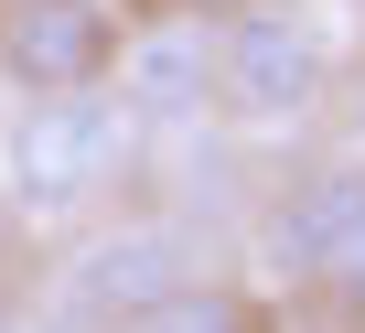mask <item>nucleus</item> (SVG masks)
Returning <instances> with one entry per match:
<instances>
[{"label":"nucleus","mask_w":365,"mask_h":333,"mask_svg":"<svg viewBox=\"0 0 365 333\" xmlns=\"http://www.w3.org/2000/svg\"><path fill=\"white\" fill-rule=\"evenodd\" d=\"M140 161V129L118 118L108 86H65V97H22L11 140H0V194L22 226H65L86 205H108Z\"/></svg>","instance_id":"nucleus-1"},{"label":"nucleus","mask_w":365,"mask_h":333,"mask_svg":"<svg viewBox=\"0 0 365 333\" xmlns=\"http://www.w3.org/2000/svg\"><path fill=\"white\" fill-rule=\"evenodd\" d=\"M194 280H205V237L182 215H118V226H97L86 247L54 258V290H43L33 333H129Z\"/></svg>","instance_id":"nucleus-2"},{"label":"nucleus","mask_w":365,"mask_h":333,"mask_svg":"<svg viewBox=\"0 0 365 333\" xmlns=\"http://www.w3.org/2000/svg\"><path fill=\"white\" fill-rule=\"evenodd\" d=\"M333 97V33L301 0H237L215 22V118L237 129H290Z\"/></svg>","instance_id":"nucleus-3"},{"label":"nucleus","mask_w":365,"mask_h":333,"mask_svg":"<svg viewBox=\"0 0 365 333\" xmlns=\"http://www.w3.org/2000/svg\"><path fill=\"white\" fill-rule=\"evenodd\" d=\"M108 97H118V118L140 140L205 129L215 118V22L205 11H172V0H161L150 22H129L118 54H108Z\"/></svg>","instance_id":"nucleus-4"},{"label":"nucleus","mask_w":365,"mask_h":333,"mask_svg":"<svg viewBox=\"0 0 365 333\" xmlns=\"http://www.w3.org/2000/svg\"><path fill=\"white\" fill-rule=\"evenodd\" d=\"M108 54H118V11L108 0H0V76L22 97L108 86Z\"/></svg>","instance_id":"nucleus-5"},{"label":"nucleus","mask_w":365,"mask_h":333,"mask_svg":"<svg viewBox=\"0 0 365 333\" xmlns=\"http://www.w3.org/2000/svg\"><path fill=\"white\" fill-rule=\"evenodd\" d=\"M354 205H365V161H312V173H290V183L269 194V215H258L269 269H279V280H312V258L344 237Z\"/></svg>","instance_id":"nucleus-6"},{"label":"nucleus","mask_w":365,"mask_h":333,"mask_svg":"<svg viewBox=\"0 0 365 333\" xmlns=\"http://www.w3.org/2000/svg\"><path fill=\"white\" fill-rule=\"evenodd\" d=\"M129 333H269V312H258L237 280H215V269H205L194 290H172V301H161L150 322H129Z\"/></svg>","instance_id":"nucleus-7"},{"label":"nucleus","mask_w":365,"mask_h":333,"mask_svg":"<svg viewBox=\"0 0 365 333\" xmlns=\"http://www.w3.org/2000/svg\"><path fill=\"white\" fill-rule=\"evenodd\" d=\"M312 290H322L344 322H365V205H354V215H344V237L312 258Z\"/></svg>","instance_id":"nucleus-8"},{"label":"nucleus","mask_w":365,"mask_h":333,"mask_svg":"<svg viewBox=\"0 0 365 333\" xmlns=\"http://www.w3.org/2000/svg\"><path fill=\"white\" fill-rule=\"evenodd\" d=\"M0 333H33V312H22V301H11V290H0Z\"/></svg>","instance_id":"nucleus-9"},{"label":"nucleus","mask_w":365,"mask_h":333,"mask_svg":"<svg viewBox=\"0 0 365 333\" xmlns=\"http://www.w3.org/2000/svg\"><path fill=\"white\" fill-rule=\"evenodd\" d=\"M344 118H354V150H365V76H354V97H344Z\"/></svg>","instance_id":"nucleus-10"},{"label":"nucleus","mask_w":365,"mask_h":333,"mask_svg":"<svg viewBox=\"0 0 365 333\" xmlns=\"http://www.w3.org/2000/svg\"><path fill=\"white\" fill-rule=\"evenodd\" d=\"M172 11H205V22H226V11H237V0H172Z\"/></svg>","instance_id":"nucleus-11"}]
</instances>
